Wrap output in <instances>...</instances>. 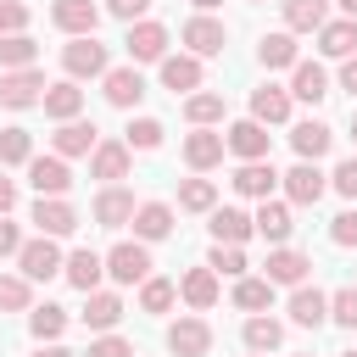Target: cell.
Wrapping results in <instances>:
<instances>
[{
    "label": "cell",
    "instance_id": "cell-17",
    "mask_svg": "<svg viewBox=\"0 0 357 357\" xmlns=\"http://www.w3.org/2000/svg\"><path fill=\"white\" fill-rule=\"evenodd\" d=\"M178 296H184V307H195V312H206V307H218V296H223V284H218V273L201 262V268H190L184 279H178Z\"/></svg>",
    "mask_w": 357,
    "mask_h": 357
},
{
    "label": "cell",
    "instance_id": "cell-50",
    "mask_svg": "<svg viewBox=\"0 0 357 357\" xmlns=\"http://www.w3.org/2000/svg\"><path fill=\"white\" fill-rule=\"evenodd\" d=\"M329 240H335V245H357V212H340V218L329 223Z\"/></svg>",
    "mask_w": 357,
    "mask_h": 357
},
{
    "label": "cell",
    "instance_id": "cell-21",
    "mask_svg": "<svg viewBox=\"0 0 357 357\" xmlns=\"http://www.w3.org/2000/svg\"><path fill=\"white\" fill-rule=\"evenodd\" d=\"M324 318H329V296H324L318 284H296V290H290V324L318 329Z\"/></svg>",
    "mask_w": 357,
    "mask_h": 357
},
{
    "label": "cell",
    "instance_id": "cell-32",
    "mask_svg": "<svg viewBox=\"0 0 357 357\" xmlns=\"http://www.w3.org/2000/svg\"><path fill=\"white\" fill-rule=\"evenodd\" d=\"M251 117H257V123H284V117H290V89H279V84L251 89Z\"/></svg>",
    "mask_w": 357,
    "mask_h": 357
},
{
    "label": "cell",
    "instance_id": "cell-43",
    "mask_svg": "<svg viewBox=\"0 0 357 357\" xmlns=\"http://www.w3.org/2000/svg\"><path fill=\"white\" fill-rule=\"evenodd\" d=\"M162 134H167V128H162L156 117H134V123H128V139H123V145H128V151H156V145H162Z\"/></svg>",
    "mask_w": 357,
    "mask_h": 357
},
{
    "label": "cell",
    "instance_id": "cell-20",
    "mask_svg": "<svg viewBox=\"0 0 357 357\" xmlns=\"http://www.w3.org/2000/svg\"><path fill=\"white\" fill-rule=\"evenodd\" d=\"M61 273H67V284H73V290H84V296H89V290H100V273H106V257H95L89 245H78V251H73V257L61 262Z\"/></svg>",
    "mask_w": 357,
    "mask_h": 357
},
{
    "label": "cell",
    "instance_id": "cell-6",
    "mask_svg": "<svg viewBox=\"0 0 357 357\" xmlns=\"http://www.w3.org/2000/svg\"><path fill=\"white\" fill-rule=\"evenodd\" d=\"M279 184H284V195H290L296 206H318L324 190H329V178L318 173V162H296L290 173H279Z\"/></svg>",
    "mask_w": 357,
    "mask_h": 357
},
{
    "label": "cell",
    "instance_id": "cell-9",
    "mask_svg": "<svg viewBox=\"0 0 357 357\" xmlns=\"http://www.w3.org/2000/svg\"><path fill=\"white\" fill-rule=\"evenodd\" d=\"M223 151L240 156V162H262V156H268V123H257V117L234 123V128L223 134Z\"/></svg>",
    "mask_w": 357,
    "mask_h": 357
},
{
    "label": "cell",
    "instance_id": "cell-18",
    "mask_svg": "<svg viewBox=\"0 0 357 357\" xmlns=\"http://www.w3.org/2000/svg\"><path fill=\"white\" fill-rule=\"evenodd\" d=\"M162 89H173V95H195L201 89V56H162Z\"/></svg>",
    "mask_w": 357,
    "mask_h": 357
},
{
    "label": "cell",
    "instance_id": "cell-10",
    "mask_svg": "<svg viewBox=\"0 0 357 357\" xmlns=\"http://www.w3.org/2000/svg\"><path fill=\"white\" fill-rule=\"evenodd\" d=\"M307 273H312V257H301L290 245H273L268 262H262V279L268 284H307Z\"/></svg>",
    "mask_w": 357,
    "mask_h": 357
},
{
    "label": "cell",
    "instance_id": "cell-48",
    "mask_svg": "<svg viewBox=\"0 0 357 357\" xmlns=\"http://www.w3.org/2000/svg\"><path fill=\"white\" fill-rule=\"evenodd\" d=\"M28 28V6L22 0H0V33H22Z\"/></svg>",
    "mask_w": 357,
    "mask_h": 357
},
{
    "label": "cell",
    "instance_id": "cell-36",
    "mask_svg": "<svg viewBox=\"0 0 357 357\" xmlns=\"http://www.w3.org/2000/svg\"><path fill=\"white\" fill-rule=\"evenodd\" d=\"M279 340H284V324L279 318H268V312L245 318V346L251 351H279Z\"/></svg>",
    "mask_w": 357,
    "mask_h": 357
},
{
    "label": "cell",
    "instance_id": "cell-5",
    "mask_svg": "<svg viewBox=\"0 0 357 357\" xmlns=\"http://www.w3.org/2000/svg\"><path fill=\"white\" fill-rule=\"evenodd\" d=\"M167 351L173 357H206L212 351V324L206 318H178V324H167Z\"/></svg>",
    "mask_w": 357,
    "mask_h": 357
},
{
    "label": "cell",
    "instance_id": "cell-8",
    "mask_svg": "<svg viewBox=\"0 0 357 357\" xmlns=\"http://www.w3.org/2000/svg\"><path fill=\"white\" fill-rule=\"evenodd\" d=\"M184 45H190V56H201V61H206V56H223L229 28H223L218 17H206V11H201V17H190V22H184Z\"/></svg>",
    "mask_w": 357,
    "mask_h": 357
},
{
    "label": "cell",
    "instance_id": "cell-38",
    "mask_svg": "<svg viewBox=\"0 0 357 357\" xmlns=\"http://www.w3.org/2000/svg\"><path fill=\"white\" fill-rule=\"evenodd\" d=\"M178 206L184 212H212L218 206V184L212 178H184L178 184Z\"/></svg>",
    "mask_w": 357,
    "mask_h": 357
},
{
    "label": "cell",
    "instance_id": "cell-12",
    "mask_svg": "<svg viewBox=\"0 0 357 357\" xmlns=\"http://www.w3.org/2000/svg\"><path fill=\"white\" fill-rule=\"evenodd\" d=\"M106 100H112L117 112H134V106L145 100V78H139L134 61H128V67H106Z\"/></svg>",
    "mask_w": 357,
    "mask_h": 357
},
{
    "label": "cell",
    "instance_id": "cell-60",
    "mask_svg": "<svg viewBox=\"0 0 357 357\" xmlns=\"http://www.w3.org/2000/svg\"><path fill=\"white\" fill-rule=\"evenodd\" d=\"M346 357H357V351H346Z\"/></svg>",
    "mask_w": 357,
    "mask_h": 357
},
{
    "label": "cell",
    "instance_id": "cell-54",
    "mask_svg": "<svg viewBox=\"0 0 357 357\" xmlns=\"http://www.w3.org/2000/svg\"><path fill=\"white\" fill-rule=\"evenodd\" d=\"M11 206H17V184H11V178H6V173H0V218H6V212H11Z\"/></svg>",
    "mask_w": 357,
    "mask_h": 357
},
{
    "label": "cell",
    "instance_id": "cell-16",
    "mask_svg": "<svg viewBox=\"0 0 357 357\" xmlns=\"http://www.w3.org/2000/svg\"><path fill=\"white\" fill-rule=\"evenodd\" d=\"M50 22L78 39V33H95V28H100V6H95V0H56V6H50Z\"/></svg>",
    "mask_w": 357,
    "mask_h": 357
},
{
    "label": "cell",
    "instance_id": "cell-53",
    "mask_svg": "<svg viewBox=\"0 0 357 357\" xmlns=\"http://www.w3.org/2000/svg\"><path fill=\"white\" fill-rule=\"evenodd\" d=\"M340 89H351V95H357V56H346V61H340Z\"/></svg>",
    "mask_w": 357,
    "mask_h": 357
},
{
    "label": "cell",
    "instance_id": "cell-51",
    "mask_svg": "<svg viewBox=\"0 0 357 357\" xmlns=\"http://www.w3.org/2000/svg\"><path fill=\"white\" fill-rule=\"evenodd\" d=\"M106 11H112L117 22H139V17L151 11V0H106Z\"/></svg>",
    "mask_w": 357,
    "mask_h": 357
},
{
    "label": "cell",
    "instance_id": "cell-35",
    "mask_svg": "<svg viewBox=\"0 0 357 357\" xmlns=\"http://www.w3.org/2000/svg\"><path fill=\"white\" fill-rule=\"evenodd\" d=\"M184 117H190L195 128H212V123H223V95H212V89H195V95H184Z\"/></svg>",
    "mask_w": 357,
    "mask_h": 357
},
{
    "label": "cell",
    "instance_id": "cell-7",
    "mask_svg": "<svg viewBox=\"0 0 357 357\" xmlns=\"http://www.w3.org/2000/svg\"><path fill=\"white\" fill-rule=\"evenodd\" d=\"M33 229H39V234H50V240L73 234V229H78L73 201H67V195H39V201H33Z\"/></svg>",
    "mask_w": 357,
    "mask_h": 357
},
{
    "label": "cell",
    "instance_id": "cell-25",
    "mask_svg": "<svg viewBox=\"0 0 357 357\" xmlns=\"http://www.w3.org/2000/svg\"><path fill=\"white\" fill-rule=\"evenodd\" d=\"M206 229H212V240H218V245H245V240L257 234V229H251V218H245L240 206H212V223H206Z\"/></svg>",
    "mask_w": 357,
    "mask_h": 357
},
{
    "label": "cell",
    "instance_id": "cell-40",
    "mask_svg": "<svg viewBox=\"0 0 357 357\" xmlns=\"http://www.w3.org/2000/svg\"><path fill=\"white\" fill-rule=\"evenodd\" d=\"M28 329H33V340H56V335L67 329V307H56V301L33 307V312H28Z\"/></svg>",
    "mask_w": 357,
    "mask_h": 357
},
{
    "label": "cell",
    "instance_id": "cell-33",
    "mask_svg": "<svg viewBox=\"0 0 357 357\" xmlns=\"http://www.w3.org/2000/svg\"><path fill=\"white\" fill-rule=\"evenodd\" d=\"M257 61H262V67H296V61H301V56H296V33H290V28H284V33H262Z\"/></svg>",
    "mask_w": 357,
    "mask_h": 357
},
{
    "label": "cell",
    "instance_id": "cell-13",
    "mask_svg": "<svg viewBox=\"0 0 357 357\" xmlns=\"http://www.w3.org/2000/svg\"><path fill=\"white\" fill-rule=\"evenodd\" d=\"M50 145H56V156H89V151L100 145V128L84 123V117H67V123H56Z\"/></svg>",
    "mask_w": 357,
    "mask_h": 357
},
{
    "label": "cell",
    "instance_id": "cell-57",
    "mask_svg": "<svg viewBox=\"0 0 357 357\" xmlns=\"http://www.w3.org/2000/svg\"><path fill=\"white\" fill-rule=\"evenodd\" d=\"M190 6H201V11H212V6H223V0H190Z\"/></svg>",
    "mask_w": 357,
    "mask_h": 357
},
{
    "label": "cell",
    "instance_id": "cell-27",
    "mask_svg": "<svg viewBox=\"0 0 357 357\" xmlns=\"http://www.w3.org/2000/svg\"><path fill=\"white\" fill-rule=\"evenodd\" d=\"M251 229H257V234H262L268 245H284V240H290V206L268 195V201L257 206V218H251Z\"/></svg>",
    "mask_w": 357,
    "mask_h": 357
},
{
    "label": "cell",
    "instance_id": "cell-1",
    "mask_svg": "<svg viewBox=\"0 0 357 357\" xmlns=\"http://www.w3.org/2000/svg\"><path fill=\"white\" fill-rule=\"evenodd\" d=\"M61 67H67V78H106L112 56H106V45L95 33H78L73 45H61Z\"/></svg>",
    "mask_w": 357,
    "mask_h": 357
},
{
    "label": "cell",
    "instance_id": "cell-11",
    "mask_svg": "<svg viewBox=\"0 0 357 357\" xmlns=\"http://www.w3.org/2000/svg\"><path fill=\"white\" fill-rule=\"evenodd\" d=\"M123 45H128V61H162L167 56V28L139 17V22H128V39Z\"/></svg>",
    "mask_w": 357,
    "mask_h": 357
},
{
    "label": "cell",
    "instance_id": "cell-34",
    "mask_svg": "<svg viewBox=\"0 0 357 357\" xmlns=\"http://www.w3.org/2000/svg\"><path fill=\"white\" fill-rule=\"evenodd\" d=\"M117 318H123V301L112 296V290H89V307H84V324L89 329H117Z\"/></svg>",
    "mask_w": 357,
    "mask_h": 357
},
{
    "label": "cell",
    "instance_id": "cell-46",
    "mask_svg": "<svg viewBox=\"0 0 357 357\" xmlns=\"http://www.w3.org/2000/svg\"><path fill=\"white\" fill-rule=\"evenodd\" d=\"M329 318H335L340 329H357V290H335V296H329Z\"/></svg>",
    "mask_w": 357,
    "mask_h": 357
},
{
    "label": "cell",
    "instance_id": "cell-14",
    "mask_svg": "<svg viewBox=\"0 0 357 357\" xmlns=\"http://www.w3.org/2000/svg\"><path fill=\"white\" fill-rule=\"evenodd\" d=\"M128 162H134V151H128L123 139H100V145L89 151V178L117 184V178H128Z\"/></svg>",
    "mask_w": 357,
    "mask_h": 357
},
{
    "label": "cell",
    "instance_id": "cell-24",
    "mask_svg": "<svg viewBox=\"0 0 357 357\" xmlns=\"http://www.w3.org/2000/svg\"><path fill=\"white\" fill-rule=\"evenodd\" d=\"M234 190L240 195H251V201H268L273 190H279V173H273V162L262 156V162H240V173H234Z\"/></svg>",
    "mask_w": 357,
    "mask_h": 357
},
{
    "label": "cell",
    "instance_id": "cell-3",
    "mask_svg": "<svg viewBox=\"0 0 357 357\" xmlns=\"http://www.w3.org/2000/svg\"><path fill=\"white\" fill-rule=\"evenodd\" d=\"M106 273H112L117 284H139V279H151V251H145V240H123V245H112V251H106Z\"/></svg>",
    "mask_w": 357,
    "mask_h": 357
},
{
    "label": "cell",
    "instance_id": "cell-39",
    "mask_svg": "<svg viewBox=\"0 0 357 357\" xmlns=\"http://www.w3.org/2000/svg\"><path fill=\"white\" fill-rule=\"evenodd\" d=\"M173 301H178L173 279H139V312H167Z\"/></svg>",
    "mask_w": 357,
    "mask_h": 357
},
{
    "label": "cell",
    "instance_id": "cell-23",
    "mask_svg": "<svg viewBox=\"0 0 357 357\" xmlns=\"http://www.w3.org/2000/svg\"><path fill=\"white\" fill-rule=\"evenodd\" d=\"M45 117H56V123H67V117H78L84 112V89H78V78H61V84H45Z\"/></svg>",
    "mask_w": 357,
    "mask_h": 357
},
{
    "label": "cell",
    "instance_id": "cell-15",
    "mask_svg": "<svg viewBox=\"0 0 357 357\" xmlns=\"http://www.w3.org/2000/svg\"><path fill=\"white\" fill-rule=\"evenodd\" d=\"M28 184H33L39 195H67V190H73L67 156H28Z\"/></svg>",
    "mask_w": 357,
    "mask_h": 357
},
{
    "label": "cell",
    "instance_id": "cell-30",
    "mask_svg": "<svg viewBox=\"0 0 357 357\" xmlns=\"http://www.w3.org/2000/svg\"><path fill=\"white\" fill-rule=\"evenodd\" d=\"M184 162H190L195 173L218 167V162H223V134H212V128H195V134L184 139Z\"/></svg>",
    "mask_w": 357,
    "mask_h": 357
},
{
    "label": "cell",
    "instance_id": "cell-22",
    "mask_svg": "<svg viewBox=\"0 0 357 357\" xmlns=\"http://www.w3.org/2000/svg\"><path fill=\"white\" fill-rule=\"evenodd\" d=\"M324 95H329V73H324L318 61H296V67H290V100L318 106Z\"/></svg>",
    "mask_w": 357,
    "mask_h": 357
},
{
    "label": "cell",
    "instance_id": "cell-2",
    "mask_svg": "<svg viewBox=\"0 0 357 357\" xmlns=\"http://www.w3.org/2000/svg\"><path fill=\"white\" fill-rule=\"evenodd\" d=\"M61 251H56V240L50 234H39V240H22V251H17V268H22V279L28 284H45V279H56L61 273Z\"/></svg>",
    "mask_w": 357,
    "mask_h": 357
},
{
    "label": "cell",
    "instance_id": "cell-52",
    "mask_svg": "<svg viewBox=\"0 0 357 357\" xmlns=\"http://www.w3.org/2000/svg\"><path fill=\"white\" fill-rule=\"evenodd\" d=\"M17 251H22V234H17V223L0 218V257H17Z\"/></svg>",
    "mask_w": 357,
    "mask_h": 357
},
{
    "label": "cell",
    "instance_id": "cell-56",
    "mask_svg": "<svg viewBox=\"0 0 357 357\" xmlns=\"http://www.w3.org/2000/svg\"><path fill=\"white\" fill-rule=\"evenodd\" d=\"M335 6H340V11H346V17H357V0H335Z\"/></svg>",
    "mask_w": 357,
    "mask_h": 357
},
{
    "label": "cell",
    "instance_id": "cell-41",
    "mask_svg": "<svg viewBox=\"0 0 357 357\" xmlns=\"http://www.w3.org/2000/svg\"><path fill=\"white\" fill-rule=\"evenodd\" d=\"M268 301H273V284H268V279H245V273H240V284H234V307L262 312Z\"/></svg>",
    "mask_w": 357,
    "mask_h": 357
},
{
    "label": "cell",
    "instance_id": "cell-19",
    "mask_svg": "<svg viewBox=\"0 0 357 357\" xmlns=\"http://www.w3.org/2000/svg\"><path fill=\"white\" fill-rule=\"evenodd\" d=\"M128 218H134V190L106 184V190L95 195V223H100V229H123Z\"/></svg>",
    "mask_w": 357,
    "mask_h": 357
},
{
    "label": "cell",
    "instance_id": "cell-47",
    "mask_svg": "<svg viewBox=\"0 0 357 357\" xmlns=\"http://www.w3.org/2000/svg\"><path fill=\"white\" fill-rule=\"evenodd\" d=\"M84 357H134V346H128L123 335H112V329H106L100 340H89V351H84Z\"/></svg>",
    "mask_w": 357,
    "mask_h": 357
},
{
    "label": "cell",
    "instance_id": "cell-49",
    "mask_svg": "<svg viewBox=\"0 0 357 357\" xmlns=\"http://www.w3.org/2000/svg\"><path fill=\"white\" fill-rule=\"evenodd\" d=\"M329 184H335V190H340L346 201H357V156H346V162H340V167L329 173Z\"/></svg>",
    "mask_w": 357,
    "mask_h": 357
},
{
    "label": "cell",
    "instance_id": "cell-45",
    "mask_svg": "<svg viewBox=\"0 0 357 357\" xmlns=\"http://www.w3.org/2000/svg\"><path fill=\"white\" fill-rule=\"evenodd\" d=\"M28 156H33L28 128H0V162H6V167H17V162H28Z\"/></svg>",
    "mask_w": 357,
    "mask_h": 357
},
{
    "label": "cell",
    "instance_id": "cell-44",
    "mask_svg": "<svg viewBox=\"0 0 357 357\" xmlns=\"http://www.w3.org/2000/svg\"><path fill=\"white\" fill-rule=\"evenodd\" d=\"M206 268H212L218 279H223V273H229V279H240V273H245V251H240V245H218V240H212V257H206Z\"/></svg>",
    "mask_w": 357,
    "mask_h": 357
},
{
    "label": "cell",
    "instance_id": "cell-37",
    "mask_svg": "<svg viewBox=\"0 0 357 357\" xmlns=\"http://www.w3.org/2000/svg\"><path fill=\"white\" fill-rule=\"evenodd\" d=\"M33 56H39V45H33L28 33H0V67H6V73L33 67Z\"/></svg>",
    "mask_w": 357,
    "mask_h": 357
},
{
    "label": "cell",
    "instance_id": "cell-31",
    "mask_svg": "<svg viewBox=\"0 0 357 357\" xmlns=\"http://www.w3.org/2000/svg\"><path fill=\"white\" fill-rule=\"evenodd\" d=\"M134 234L139 240H167L173 234V206H162V201H145V206H134Z\"/></svg>",
    "mask_w": 357,
    "mask_h": 357
},
{
    "label": "cell",
    "instance_id": "cell-42",
    "mask_svg": "<svg viewBox=\"0 0 357 357\" xmlns=\"http://www.w3.org/2000/svg\"><path fill=\"white\" fill-rule=\"evenodd\" d=\"M28 301H33L28 279L22 273H0V312H28Z\"/></svg>",
    "mask_w": 357,
    "mask_h": 357
},
{
    "label": "cell",
    "instance_id": "cell-59",
    "mask_svg": "<svg viewBox=\"0 0 357 357\" xmlns=\"http://www.w3.org/2000/svg\"><path fill=\"white\" fill-rule=\"evenodd\" d=\"M251 357H268V351H251Z\"/></svg>",
    "mask_w": 357,
    "mask_h": 357
},
{
    "label": "cell",
    "instance_id": "cell-61",
    "mask_svg": "<svg viewBox=\"0 0 357 357\" xmlns=\"http://www.w3.org/2000/svg\"><path fill=\"white\" fill-rule=\"evenodd\" d=\"M307 357H312V351H307Z\"/></svg>",
    "mask_w": 357,
    "mask_h": 357
},
{
    "label": "cell",
    "instance_id": "cell-26",
    "mask_svg": "<svg viewBox=\"0 0 357 357\" xmlns=\"http://www.w3.org/2000/svg\"><path fill=\"white\" fill-rule=\"evenodd\" d=\"M290 145H296V156H301V162H318V156L335 145V134H329V123L307 117V123H296V128H290Z\"/></svg>",
    "mask_w": 357,
    "mask_h": 357
},
{
    "label": "cell",
    "instance_id": "cell-58",
    "mask_svg": "<svg viewBox=\"0 0 357 357\" xmlns=\"http://www.w3.org/2000/svg\"><path fill=\"white\" fill-rule=\"evenodd\" d=\"M351 139H357V112H351Z\"/></svg>",
    "mask_w": 357,
    "mask_h": 357
},
{
    "label": "cell",
    "instance_id": "cell-28",
    "mask_svg": "<svg viewBox=\"0 0 357 357\" xmlns=\"http://www.w3.org/2000/svg\"><path fill=\"white\" fill-rule=\"evenodd\" d=\"M318 50H324V56H335V61H346V56H357V17H340V22H324V28H318Z\"/></svg>",
    "mask_w": 357,
    "mask_h": 357
},
{
    "label": "cell",
    "instance_id": "cell-29",
    "mask_svg": "<svg viewBox=\"0 0 357 357\" xmlns=\"http://www.w3.org/2000/svg\"><path fill=\"white\" fill-rule=\"evenodd\" d=\"M284 6V28L290 33H318L329 22V0H279Z\"/></svg>",
    "mask_w": 357,
    "mask_h": 357
},
{
    "label": "cell",
    "instance_id": "cell-55",
    "mask_svg": "<svg viewBox=\"0 0 357 357\" xmlns=\"http://www.w3.org/2000/svg\"><path fill=\"white\" fill-rule=\"evenodd\" d=\"M39 357H78V351H67V346H56V340H50V346L39 340Z\"/></svg>",
    "mask_w": 357,
    "mask_h": 357
},
{
    "label": "cell",
    "instance_id": "cell-4",
    "mask_svg": "<svg viewBox=\"0 0 357 357\" xmlns=\"http://www.w3.org/2000/svg\"><path fill=\"white\" fill-rule=\"evenodd\" d=\"M45 100V73L39 67H17V73H0V106L22 112V106H39Z\"/></svg>",
    "mask_w": 357,
    "mask_h": 357
}]
</instances>
